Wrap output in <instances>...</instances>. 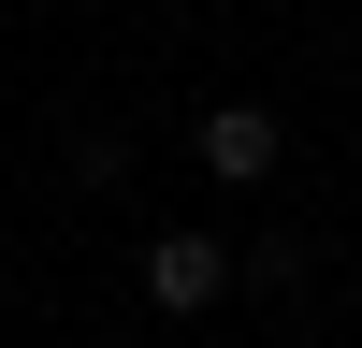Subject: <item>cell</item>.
<instances>
[{"label":"cell","instance_id":"obj_1","mask_svg":"<svg viewBox=\"0 0 362 348\" xmlns=\"http://www.w3.org/2000/svg\"><path fill=\"white\" fill-rule=\"evenodd\" d=\"M218 290H232V247H218V232H160V247H145V305H160V319H203Z\"/></svg>","mask_w":362,"mask_h":348},{"label":"cell","instance_id":"obj_2","mask_svg":"<svg viewBox=\"0 0 362 348\" xmlns=\"http://www.w3.org/2000/svg\"><path fill=\"white\" fill-rule=\"evenodd\" d=\"M203 174H218V189H261V174H276V116H261V102H218V116H203Z\"/></svg>","mask_w":362,"mask_h":348}]
</instances>
